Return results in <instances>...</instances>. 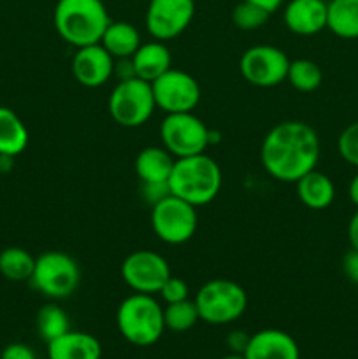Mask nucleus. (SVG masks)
Returning a JSON list of instances; mask_svg holds the SVG:
<instances>
[{"instance_id":"1a4fd4ad","label":"nucleus","mask_w":358,"mask_h":359,"mask_svg":"<svg viewBox=\"0 0 358 359\" xmlns=\"http://www.w3.org/2000/svg\"><path fill=\"white\" fill-rule=\"evenodd\" d=\"M211 130L193 112L167 114L160 125V139L174 158L195 156L206 153Z\"/></svg>"},{"instance_id":"f3484780","label":"nucleus","mask_w":358,"mask_h":359,"mask_svg":"<svg viewBox=\"0 0 358 359\" xmlns=\"http://www.w3.org/2000/svg\"><path fill=\"white\" fill-rule=\"evenodd\" d=\"M102 346L93 335L69 330L48 342V359H100Z\"/></svg>"},{"instance_id":"6e6552de","label":"nucleus","mask_w":358,"mask_h":359,"mask_svg":"<svg viewBox=\"0 0 358 359\" xmlns=\"http://www.w3.org/2000/svg\"><path fill=\"white\" fill-rule=\"evenodd\" d=\"M199 226L197 207L174 195L151 207V228L161 242L181 245L192 241Z\"/></svg>"},{"instance_id":"cd10ccee","label":"nucleus","mask_w":358,"mask_h":359,"mask_svg":"<svg viewBox=\"0 0 358 359\" xmlns=\"http://www.w3.org/2000/svg\"><path fill=\"white\" fill-rule=\"evenodd\" d=\"M270 14L267 11H263L262 7L255 6L251 2H246V0H241L237 6L232 9V23L239 28V30L251 32L258 30L263 25L269 21Z\"/></svg>"},{"instance_id":"473e14b6","label":"nucleus","mask_w":358,"mask_h":359,"mask_svg":"<svg viewBox=\"0 0 358 359\" xmlns=\"http://www.w3.org/2000/svg\"><path fill=\"white\" fill-rule=\"evenodd\" d=\"M0 359H35L34 351L25 344H9L0 354Z\"/></svg>"},{"instance_id":"39448f33","label":"nucleus","mask_w":358,"mask_h":359,"mask_svg":"<svg viewBox=\"0 0 358 359\" xmlns=\"http://www.w3.org/2000/svg\"><path fill=\"white\" fill-rule=\"evenodd\" d=\"M200 321L207 325H230L237 321L248 307V294L241 284L230 279L207 280L195 297Z\"/></svg>"},{"instance_id":"c85d7f7f","label":"nucleus","mask_w":358,"mask_h":359,"mask_svg":"<svg viewBox=\"0 0 358 359\" xmlns=\"http://www.w3.org/2000/svg\"><path fill=\"white\" fill-rule=\"evenodd\" d=\"M337 149L344 161L358 168V121L351 123L340 132L337 139Z\"/></svg>"},{"instance_id":"2f4dec72","label":"nucleus","mask_w":358,"mask_h":359,"mask_svg":"<svg viewBox=\"0 0 358 359\" xmlns=\"http://www.w3.org/2000/svg\"><path fill=\"white\" fill-rule=\"evenodd\" d=\"M343 272L351 283L358 284V251L351 248L350 251L344 255L343 259Z\"/></svg>"},{"instance_id":"7ed1b4c3","label":"nucleus","mask_w":358,"mask_h":359,"mask_svg":"<svg viewBox=\"0 0 358 359\" xmlns=\"http://www.w3.org/2000/svg\"><path fill=\"white\" fill-rule=\"evenodd\" d=\"M223 182L221 168L206 153L195 156L175 158L168 177L171 195L192 203L193 207L207 205L218 196Z\"/></svg>"},{"instance_id":"9b49d317","label":"nucleus","mask_w":358,"mask_h":359,"mask_svg":"<svg viewBox=\"0 0 358 359\" xmlns=\"http://www.w3.org/2000/svg\"><path fill=\"white\" fill-rule=\"evenodd\" d=\"M154 104L167 114L193 112L200 102V86L185 70L168 69L151 83Z\"/></svg>"},{"instance_id":"f03ea898","label":"nucleus","mask_w":358,"mask_h":359,"mask_svg":"<svg viewBox=\"0 0 358 359\" xmlns=\"http://www.w3.org/2000/svg\"><path fill=\"white\" fill-rule=\"evenodd\" d=\"M109 23L111 18L102 0H58L53 11L56 34L74 48L100 44Z\"/></svg>"},{"instance_id":"6ab92c4d","label":"nucleus","mask_w":358,"mask_h":359,"mask_svg":"<svg viewBox=\"0 0 358 359\" xmlns=\"http://www.w3.org/2000/svg\"><path fill=\"white\" fill-rule=\"evenodd\" d=\"M297 196L307 209L323 210L332 205L336 198V186L323 172L314 170L302 175L297 182Z\"/></svg>"},{"instance_id":"7c9ffc66","label":"nucleus","mask_w":358,"mask_h":359,"mask_svg":"<svg viewBox=\"0 0 358 359\" xmlns=\"http://www.w3.org/2000/svg\"><path fill=\"white\" fill-rule=\"evenodd\" d=\"M171 195L168 182H142V196L151 207Z\"/></svg>"},{"instance_id":"393cba45","label":"nucleus","mask_w":358,"mask_h":359,"mask_svg":"<svg viewBox=\"0 0 358 359\" xmlns=\"http://www.w3.org/2000/svg\"><path fill=\"white\" fill-rule=\"evenodd\" d=\"M286 81L302 93H311V91L318 90L319 84L323 81V72L319 65L312 60L298 58L290 62L288 67Z\"/></svg>"},{"instance_id":"f257e3e1","label":"nucleus","mask_w":358,"mask_h":359,"mask_svg":"<svg viewBox=\"0 0 358 359\" xmlns=\"http://www.w3.org/2000/svg\"><path fill=\"white\" fill-rule=\"evenodd\" d=\"M319 137L304 121H283L265 135L260 160L270 177L281 182H297L314 170L319 160Z\"/></svg>"},{"instance_id":"423d86ee","label":"nucleus","mask_w":358,"mask_h":359,"mask_svg":"<svg viewBox=\"0 0 358 359\" xmlns=\"http://www.w3.org/2000/svg\"><path fill=\"white\" fill-rule=\"evenodd\" d=\"M32 286L51 300L69 298L81 283V270L76 259L62 251L42 252L35 258Z\"/></svg>"},{"instance_id":"5701e85b","label":"nucleus","mask_w":358,"mask_h":359,"mask_svg":"<svg viewBox=\"0 0 358 359\" xmlns=\"http://www.w3.org/2000/svg\"><path fill=\"white\" fill-rule=\"evenodd\" d=\"M326 28L340 39H358V0H326Z\"/></svg>"},{"instance_id":"0eeeda50","label":"nucleus","mask_w":358,"mask_h":359,"mask_svg":"<svg viewBox=\"0 0 358 359\" xmlns=\"http://www.w3.org/2000/svg\"><path fill=\"white\" fill-rule=\"evenodd\" d=\"M107 109L111 118L123 128L142 126L157 109L151 83L139 77L118 81L109 95Z\"/></svg>"},{"instance_id":"bb28decb","label":"nucleus","mask_w":358,"mask_h":359,"mask_svg":"<svg viewBox=\"0 0 358 359\" xmlns=\"http://www.w3.org/2000/svg\"><path fill=\"white\" fill-rule=\"evenodd\" d=\"M164 321L165 328L171 332L183 333L192 330L200 321L195 302L183 300L175 302V304H167V307L164 309Z\"/></svg>"},{"instance_id":"4be33fe9","label":"nucleus","mask_w":358,"mask_h":359,"mask_svg":"<svg viewBox=\"0 0 358 359\" xmlns=\"http://www.w3.org/2000/svg\"><path fill=\"white\" fill-rule=\"evenodd\" d=\"M28 130L9 107H0V154L16 158L28 146Z\"/></svg>"},{"instance_id":"4c0bfd02","label":"nucleus","mask_w":358,"mask_h":359,"mask_svg":"<svg viewBox=\"0 0 358 359\" xmlns=\"http://www.w3.org/2000/svg\"><path fill=\"white\" fill-rule=\"evenodd\" d=\"M347 195H350V200L358 207V174L351 179L350 188H347Z\"/></svg>"},{"instance_id":"ddd939ff","label":"nucleus","mask_w":358,"mask_h":359,"mask_svg":"<svg viewBox=\"0 0 358 359\" xmlns=\"http://www.w3.org/2000/svg\"><path fill=\"white\" fill-rule=\"evenodd\" d=\"M195 16V0H150L146 9V28L157 41L179 37Z\"/></svg>"},{"instance_id":"e433bc0d","label":"nucleus","mask_w":358,"mask_h":359,"mask_svg":"<svg viewBox=\"0 0 358 359\" xmlns=\"http://www.w3.org/2000/svg\"><path fill=\"white\" fill-rule=\"evenodd\" d=\"M246 2L255 4V6L262 7V9L267 11L269 14H272V13H276L281 6H283L284 0H246Z\"/></svg>"},{"instance_id":"4468645a","label":"nucleus","mask_w":358,"mask_h":359,"mask_svg":"<svg viewBox=\"0 0 358 359\" xmlns=\"http://www.w3.org/2000/svg\"><path fill=\"white\" fill-rule=\"evenodd\" d=\"M114 58L102 44L77 48L72 58L74 79L84 88H100L112 77Z\"/></svg>"},{"instance_id":"2eb2a0df","label":"nucleus","mask_w":358,"mask_h":359,"mask_svg":"<svg viewBox=\"0 0 358 359\" xmlns=\"http://www.w3.org/2000/svg\"><path fill=\"white\" fill-rule=\"evenodd\" d=\"M326 0H290L284 6V27L295 35H316L326 28Z\"/></svg>"},{"instance_id":"f704fd0d","label":"nucleus","mask_w":358,"mask_h":359,"mask_svg":"<svg viewBox=\"0 0 358 359\" xmlns=\"http://www.w3.org/2000/svg\"><path fill=\"white\" fill-rule=\"evenodd\" d=\"M112 76L118 77V81H126V79H133V77H137L135 69H133L132 56H130V58L114 60V70H112Z\"/></svg>"},{"instance_id":"c756f323","label":"nucleus","mask_w":358,"mask_h":359,"mask_svg":"<svg viewBox=\"0 0 358 359\" xmlns=\"http://www.w3.org/2000/svg\"><path fill=\"white\" fill-rule=\"evenodd\" d=\"M161 300L165 304H175V302H183V300H188V294H190V287L181 277H174L171 276L165 284L161 286L160 293Z\"/></svg>"},{"instance_id":"ea45409f","label":"nucleus","mask_w":358,"mask_h":359,"mask_svg":"<svg viewBox=\"0 0 358 359\" xmlns=\"http://www.w3.org/2000/svg\"><path fill=\"white\" fill-rule=\"evenodd\" d=\"M221 359H244V356H242V354H228V356H225V358H221Z\"/></svg>"},{"instance_id":"58836bf2","label":"nucleus","mask_w":358,"mask_h":359,"mask_svg":"<svg viewBox=\"0 0 358 359\" xmlns=\"http://www.w3.org/2000/svg\"><path fill=\"white\" fill-rule=\"evenodd\" d=\"M13 156H6V154H0V172H7L13 168Z\"/></svg>"},{"instance_id":"dca6fc26","label":"nucleus","mask_w":358,"mask_h":359,"mask_svg":"<svg viewBox=\"0 0 358 359\" xmlns=\"http://www.w3.org/2000/svg\"><path fill=\"white\" fill-rule=\"evenodd\" d=\"M244 359H300L297 342L281 330H262L249 337Z\"/></svg>"},{"instance_id":"a878e982","label":"nucleus","mask_w":358,"mask_h":359,"mask_svg":"<svg viewBox=\"0 0 358 359\" xmlns=\"http://www.w3.org/2000/svg\"><path fill=\"white\" fill-rule=\"evenodd\" d=\"M69 330V316H67V312L60 305L48 304L41 307V311L37 312V332L41 339L46 340V342L58 339V337H62Z\"/></svg>"},{"instance_id":"72a5a7b5","label":"nucleus","mask_w":358,"mask_h":359,"mask_svg":"<svg viewBox=\"0 0 358 359\" xmlns=\"http://www.w3.org/2000/svg\"><path fill=\"white\" fill-rule=\"evenodd\" d=\"M249 337L251 335L241 332V330H235V332L228 333L227 337L228 349H230L234 354H244L246 347H248V342H249Z\"/></svg>"},{"instance_id":"b1692460","label":"nucleus","mask_w":358,"mask_h":359,"mask_svg":"<svg viewBox=\"0 0 358 359\" xmlns=\"http://www.w3.org/2000/svg\"><path fill=\"white\" fill-rule=\"evenodd\" d=\"M35 269V258L23 248H7L0 252V273L7 280H30Z\"/></svg>"},{"instance_id":"a211bd4d","label":"nucleus","mask_w":358,"mask_h":359,"mask_svg":"<svg viewBox=\"0 0 358 359\" xmlns=\"http://www.w3.org/2000/svg\"><path fill=\"white\" fill-rule=\"evenodd\" d=\"M132 62L135 76L146 83H153L161 74L172 69L171 51L165 46V42L157 41V39L140 44L139 49L132 55Z\"/></svg>"},{"instance_id":"c9c22d12","label":"nucleus","mask_w":358,"mask_h":359,"mask_svg":"<svg viewBox=\"0 0 358 359\" xmlns=\"http://www.w3.org/2000/svg\"><path fill=\"white\" fill-rule=\"evenodd\" d=\"M347 238H350L351 248L358 251V209L347 223Z\"/></svg>"},{"instance_id":"9d476101","label":"nucleus","mask_w":358,"mask_h":359,"mask_svg":"<svg viewBox=\"0 0 358 359\" xmlns=\"http://www.w3.org/2000/svg\"><path fill=\"white\" fill-rule=\"evenodd\" d=\"M290 58L276 46L260 44L246 49L239 62L241 76L256 88H274L286 81Z\"/></svg>"},{"instance_id":"20e7f679","label":"nucleus","mask_w":358,"mask_h":359,"mask_svg":"<svg viewBox=\"0 0 358 359\" xmlns=\"http://www.w3.org/2000/svg\"><path fill=\"white\" fill-rule=\"evenodd\" d=\"M116 325L126 342L137 347H150L157 344L165 332L164 307L154 300L153 294L133 293L119 304Z\"/></svg>"},{"instance_id":"aec40b11","label":"nucleus","mask_w":358,"mask_h":359,"mask_svg":"<svg viewBox=\"0 0 358 359\" xmlns=\"http://www.w3.org/2000/svg\"><path fill=\"white\" fill-rule=\"evenodd\" d=\"M174 161L165 147H144L135 158V172L142 182H168Z\"/></svg>"},{"instance_id":"412c9836","label":"nucleus","mask_w":358,"mask_h":359,"mask_svg":"<svg viewBox=\"0 0 358 359\" xmlns=\"http://www.w3.org/2000/svg\"><path fill=\"white\" fill-rule=\"evenodd\" d=\"M100 44L114 60L130 58L139 49L140 34L128 21H111L100 39Z\"/></svg>"},{"instance_id":"f8f14e48","label":"nucleus","mask_w":358,"mask_h":359,"mask_svg":"<svg viewBox=\"0 0 358 359\" xmlns=\"http://www.w3.org/2000/svg\"><path fill=\"white\" fill-rule=\"evenodd\" d=\"M171 276L167 259L147 249L132 252L121 263V277L133 293L158 294Z\"/></svg>"}]
</instances>
